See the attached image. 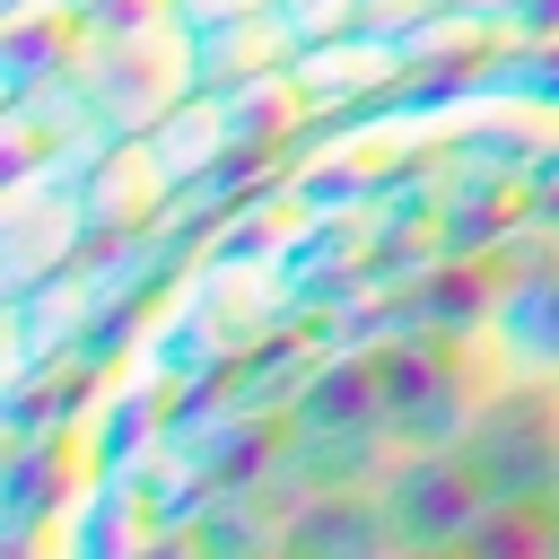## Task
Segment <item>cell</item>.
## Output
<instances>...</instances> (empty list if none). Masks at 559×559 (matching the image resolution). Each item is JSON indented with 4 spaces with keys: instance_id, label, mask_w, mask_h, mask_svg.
<instances>
[{
    "instance_id": "cell-1",
    "label": "cell",
    "mask_w": 559,
    "mask_h": 559,
    "mask_svg": "<svg viewBox=\"0 0 559 559\" xmlns=\"http://www.w3.org/2000/svg\"><path fill=\"white\" fill-rule=\"evenodd\" d=\"M559 550V0H17L0 559Z\"/></svg>"
}]
</instances>
